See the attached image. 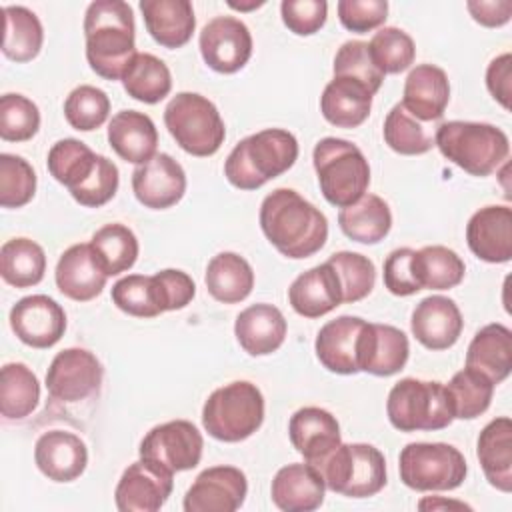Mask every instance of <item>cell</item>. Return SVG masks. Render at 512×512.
<instances>
[{"label":"cell","instance_id":"obj_1","mask_svg":"<svg viewBox=\"0 0 512 512\" xmlns=\"http://www.w3.org/2000/svg\"><path fill=\"white\" fill-rule=\"evenodd\" d=\"M260 228L268 242L292 260L314 256L328 238L326 216L292 188H276L262 200Z\"/></svg>","mask_w":512,"mask_h":512},{"label":"cell","instance_id":"obj_2","mask_svg":"<svg viewBox=\"0 0 512 512\" xmlns=\"http://www.w3.org/2000/svg\"><path fill=\"white\" fill-rule=\"evenodd\" d=\"M86 60L90 68L106 78L120 80L136 56L134 14L124 0H96L84 14Z\"/></svg>","mask_w":512,"mask_h":512},{"label":"cell","instance_id":"obj_3","mask_svg":"<svg viewBox=\"0 0 512 512\" xmlns=\"http://www.w3.org/2000/svg\"><path fill=\"white\" fill-rule=\"evenodd\" d=\"M298 158V140L284 128H266L242 138L224 162L226 180L240 190H258L284 174Z\"/></svg>","mask_w":512,"mask_h":512},{"label":"cell","instance_id":"obj_4","mask_svg":"<svg viewBox=\"0 0 512 512\" xmlns=\"http://www.w3.org/2000/svg\"><path fill=\"white\" fill-rule=\"evenodd\" d=\"M434 146L452 164L478 178L490 176L510 154L508 136L488 122H442L436 128Z\"/></svg>","mask_w":512,"mask_h":512},{"label":"cell","instance_id":"obj_5","mask_svg":"<svg viewBox=\"0 0 512 512\" xmlns=\"http://www.w3.org/2000/svg\"><path fill=\"white\" fill-rule=\"evenodd\" d=\"M312 162L326 202L346 208L362 198L370 184V166L362 150L350 140L326 136L316 142Z\"/></svg>","mask_w":512,"mask_h":512},{"label":"cell","instance_id":"obj_6","mask_svg":"<svg viewBox=\"0 0 512 512\" xmlns=\"http://www.w3.org/2000/svg\"><path fill=\"white\" fill-rule=\"evenodd\" d=\"M264 422V396L248 380L216 388L202 406L204 430L220 442H242Z\"/></svg>","mask_w":512,"mask_h":512},{"label":"cell","instance_id":"obj_7","mask_svg":"<svg viewBox=\"0 0 512 512\" xmlns=\"http://www.w3.org/2000/svg\"><path fill=\"white\" fill-rule=\"evenodd\" d=\"M386 414L400 432L442 430L454 420L446 386L418 378H402L390 388Z\"/></svg>","mask_w":512,"mask_h":512},{"label":"cell","instance_id":"obj_8","mask_svg":"<svg viewBox=\"0 0 512 512\" xmlns=\"http://www.w3.org/2000/svg\"><path fill=\"white\" fill-rule=\"evenodd\" d=\"M314 468L328 490L348 498H368L386 486V460L372 444L340 442Z\"/></svg>","mask_w":512,"mask_h":512},{"label":"cell","instance_id":"obj_9","mask_svg":"<svg viewBox=\"0 0 512 512\" xmlns=\"http://www.w3.org/2000/svg\"><path fill=\"white\" fill-rule=\"evenodd\" d=\"M164 124L176 144L198 158L216 154L226 138L218 108L198 92H178L164 108Z\"/></svg>","mask_w":512,"mask_h":512},{"label":"cell","instance_id":"obj_10","mask_svg":"<svg viewBox=\"0 0 512 512\" xmlns=\"http://www.w3.org/2000/svg\"><path fill=\"white\" fill-rule=\"evenodd\" d=\"M400 480L418 492H444L462 486L468 474L464 454L446 442H410L398 458Z\"/></svg>","mask_w":512,"mask_h":512},{"label":"cell","instance_id":"obj_11","mask_svg":"<svg viewBox=\"0 0 512 512\" xmlns=\"http://www.w3.org/2000/svg\"><path fill=\"white\" fill-rule=\"evenodd\" d=\"M174 488V472L156 460L140 458L120 476L114 500L120 512H156Z\"/></svg>","mask_w":512,"mask_h":512},{"label":"cell","instance_id":"obj_12","mask_svg":"<svg viewBox=\"0 0 512 512\" xmlns=\"http://www.w3.org/2000/svg\"><path fill=\"white\" fill-rule=\"evenodd\" d=\"M104 368L86 348H64L46 372L48 394L58 402H80L98 392Z\"/></svg>","mask_w":512,"mask_h":512},{"label":"cell","instance_id":"obj_13","mask_svg":"<svg viewBox=\"0 0 512 512\" xmlns=\"http://www.w3.org/2000/svg\"><path fill=\"white\" fill-rule=\"evenodd\" d=\"M204 438L188 420H170L154 426L140 442V458L160 462L172 472H186L200 464Z\"/></svg>","mask_w":512,"mask_h":512},{"label":"cell","instance_id":"obj_14","mask_svg":"<svg viewBox=\"0 0 512 512\" xmlns=\"http://www.w3.org/2000/svg\"><path fill=\"white\" fill-rule=\"evenodd\" d=\"M202 60L218 74H234L246 66L252 56V34L236 16H216L198 38Z\"/></svg>","mask_w":512,"mask_h":512},{"label":"cell","instance_id":"obj_15","mask_svg":"<svg viewBox=\"0 0 512 512\" xmlns=\"http://www.w3.org/2000/svg\"><path fill=\"white\" fill-rule=\"evenodd\" d=\"M10 328L30 348H50L66 332L64 308L46 294L20 298L10 310Z\"/></svg>","mask_w":512,"mask_h":512},{"label":"cell","instance_id":"obj_16","mask_svg":"<svg viewBox=\"0 0 512 512\" xmlns=\"http://www.w3.org/2000/svg\"><path fill=\"white\" fill-rule=\"evenodd\" d=\"M248 492L246 474L236 466H212L202 470L184 496L186 512H234Z\"/></svg>","mask_w":512,"mask_h":512},{"label":"cell","instance_id":"obj_17","mask_svg":"<svg viewBox=\"0 0 512 512\" xmlns=\"http://www.w3.org/2000/svg\"><path fill=\"white\" fill-rule=\"evenodd\" d=\"M136 200L152 210H166L178 204L186 192V172L170 154L156 152L132 172Z\"/></svg>","mask_w":512,"mask_h":512},{"label":"cell","instance_id":"obj_18","mask_svg":"<svg viewBox=\"0 0 512 512\" xmlns=\"http://www.w3.org/2000/svg\"><path fill=\"white\" fill-rule=\"evenodd\" d=\"M410 356L408 336L390 324L366 322L358 338V370L372 376L398 374Z\"/></svg>","mask_w":512,"mask_h":512},{"label":"cell","instance_id":"obj_19","mask_svg":"<svg viewBox=\"0 0 512 512\" xmlns=\"http://www.w3.org/2000/svg\"><path fill=\"white\" fill-rule=\"evenodd\" d=\"M466 242L478 260L504 264L512 258V208L490 204L476 210L466 224Z\"/></svg>","mask_w":512,"mask_h":512},{"label":"cell","instance_id":"obj_20","mask_svg":"<svg viewBox=\"0 0 512 512\" xmlns=\"http://www.w3.org/2000/svg\"><path fill=\"white\" fill-rule=\"evenodd\" d=\"M464 328L462 312L458 304L440 294L422 298L412 310L410 330L414 338L428 350L452 348Z\"/></svg>","mask_w":512,"mask_h":512},{"label":"cell","instance_id":"obj_21","mask_svg":"<svg viewBox=\"0 0 512 512\" xmlns=\"http://www.w3.org/2000/svg\"><path fill=\"white\" fill-rule=\"evenodd\" d=\"M288 436L304 462L316 466L340 442V424L334 414L318 406H304L290 416Z\"/></svg>","mask_w":512,"mask_h":512},{"label":"cell","instance_id":"obj_22","mask_svg":"<svg viewBox=\"0 0 512 512\" xmlns=\"http://www.w3.org/2000/svg\"><path fill=\"white\" fill-rule=\"evenodd\" d=\"M34 462L52 482H72L80 478L88 464L84 440L72 432L50 430L34 444Z\"/></svg>","mask_w":512,"mask_h":512},{"label":"cell","instance_id":"obj_23","mask_svg":"<svg viewBox=\"0 0 512 512\" xmlns=\"http://www.w3.org/2000/svg\"><path fill=\"white\" fill-rule=\"evenodd\" d=\"M54 280L58 290L66 298L76 302H88L104 290L108 276L96 260L90 242H82L66 248L60 254Z\"/></svg>","mask_w":512,"mask_h":512},{"label":"cell","instance_id":"obj_24","mask_svg":"<svg viewBox=\"0 0 512 512\" xmlns=\"http://www.w3.org/2000/svg\"><path fill=\"white\" fill-rule=\"evenodd\" d=\"M326 484L322 474L308 462L282 466L270 486L272 502L284 512H312L322 506Z\"/></svg>","mask_w":512,"mask_h":512},{"label":"cell","instance_id":"obj_25","mask_svg":"<svg viewBox=\"0 0 512 512\" xmlns=\"http://www.w3.org/2000/svg\"><path fill=\"white\" fill-rule=\"evenodd\" d=\"M364 324L360 316H338L318 330L314 350L326 370L342 376L360 372L356 350Z\"/></svg>","mask_w":512,"mask_h":512},{"label":"cell","instance_id":"obj_26","mask_svg":"<svg viewBox=\"0 0 512 512\" xmlns=\"http://www.w3.org/2000/svg\"><path fill=\"white\" fill-rule=\"evenodd\" d=\"M292 310L304 318H320L342 304V288L336 270L324 262L300 276L288 288Z\"/></svg>","mask_w":512,"mask_h":512},{"label":"cell","instance_id":"obj_27","mask_svg":"<svg viewBox=\"0 0 512 512\" xmlns=\"http://www.w3.org/2000/svg\"><path fill=\"white\" fill-rule=\"evenodd\" d=\"M450 102V82L434 64L414 66L404 82L402 106L422 122H438Z\"/></svg>","mask_w":512,"mask_h":512},{"label":"cell","instance_id":"obj_28","mask_svg":"<svg viewBox=\"0 0 512 512\" xmlns=\"http://www.w3.org/2000/svg\"><path fill=\"white\" fill-rule=\"evenodd\" d=\"M286 318L280 308L260 302L244 308L234 322L238 344L250 356H266L276 352L286 338Z\"/></svg>","mask_w":512,"mask_h":512},{"label":"cell","instance_id":"obj_29","mask_svg":"<svg viewBox=\"0 0 512 512\" xmlns=\"http://www.w3.org/2000/svg\"><path fill=\"white\" fill-rule=\"evenodd\" d=\"M108 144L122 160L140 166L156 154V124L144 112L120 110L108 124Z\"/></svg>","mask_w":512,"mask_h":512},{"label":"cell","instance_id":"obj_30","mask_svg":"<svg viewBox=\"0 0 512 512\" xmlns=\"http://www.w3.org/2000/svg\"><path fill=\"white\" fill-rule=\"evenodd\" d=\"M476 456L490 486L512 492V420L498 416L490 420L476 442Z\"/></svg>","mask_w":512,"mask_h":512},{"label":"cell","instance_id":"obj_31","mask_svg":"<svg viewBox=\"0 0 512 512\" xmlns=\"http://www.w3.org/2000/svg\"><path fill=\"white\" fill-rule=\"evenodd\" d=\"M140 12L148 34L164 48H182L196 28L194 8L188 0H142Z\"/></svg>","mask_w":512,"mask_h":512},{"label":"cell","instance_id":"obj_32","mask_svg":"<svg viewBox=\"0 0 512 512\" xmlns=\"http://www.w3.org/2000/svg\"><path fill=\"white\" fill-rule=\"evenodd\" d=\"M466 366L484 374L492 384H500L512 370V332L494 322L480 328L466 350Z\"/></svg>","mask_w":512,"mask_h":512},{"label":"cell","instance_id":"obj_33","mask_svg":"<svg viewBox=\"0 0 512 512\" xmlns=\"http://www.w3.org/2000/svg\"><path fill=\"white\" fill-rule=\"evenodd\" d=\"M372 96L364 84L334 76L320 96V112L336 128H356L370 116Z\"/></svg>","mask_w":512,"mask_h":512},{"label":"cell","instance_id":"obj_34","mask_svg":"<svg viewBox=\"0 0 512 512\" xmlns=\"http://www.w3.org/2000/svg\"><path fill=\"white\" fill-rule=\"evenodd\" d=\"M204 282L214 300L238 304L246 300L254 288V270L240 254L220 252L208 262Z\"/></svg>","mask_w":512,"mask_h":512},{"label":"cell","instance_id":"obj_35","mask_svg":"<svg viewBox=\"0 0 512 512\" xmlns=\"http://www.w3.org/2000/svg\"><path fill=\"white\" fill-rule=\"evenodd\" d=\"M338 224L350 240L360 244H378L392 228V212L384 198L366 192L354 204L340 208Z\"/></svg>","mask_w":512,"mask_h":512},{"label":"cell","instance_id":"obj_36","mask_svg":"<svg viewBox=\"0 0 512 512\" xmlns=\"http://www.w3.org/2000/svg\"><path fill=\"white\" fill-rule=\"evenodd\" d=\"M120 80L126 94L144 104H156L172 90V74L168 66L150 52H136Z\"/></svg>","mask_w":512,"mask_h":512},{"label":"cell","instance_id":"obj_37","mask_svg":"<svg viewBox=\"0 0 512 512\" xmlns=\"http://www.w3.org/2000/svg\"><path fill=\"white\" fill-rule=\"evenodd\" d=\"M436 122H422L412 116L400 102L392 106L384 120V142L390 150L402 156L426 154L434 148Z\"/></svg>","mask_w":512,"mask_h":512},{"label":"cell","instance_id":"obj_38","mask_svg":"<svg viewBox=\"0 0 512 512\" xmlns=\"http://www.w3.org/2000/svg\"><path fill=\"white\" fill-rule=\"evenodd\" d=\"M46 272L44 248L30 238L6 240L0 248V274L14 288L36 286Z\"/></svg>","mask_w":512,"mask_h":512},{"label":"cell","instance_id":"obj_39","mask_svg":"<svg viewBox=\"0 0 512 512\" xmlns=\"http://www.w3.org/2000/svg\"><path fill=\"white\" fill-rule=\"evenodd\" d=\"M40 400V382L22 362H8L0 372V414L6 420L30 416Z\"/></svg>","mask_w":512,"mask_h":512},{"label":"cell","instance_id":"obj_40","mask_svg":"<svg viewBox=\"0 0 512 512\" xmlns=\"http://www.w3.org/2000/svg\"><path fill=\"white\" fill-rule=\"evenodd\" d=\"M2 54L14 62H30L40 54L44 30L38 16L26 6H4Z\"/></svg>","mask_w":512,"mask_h":512},{"label":"cell","instance_id":"obj_41","mask_svg":"<svg viewBox=\"0 0 512 512\" xmlns=\"http://www.w3.org/2000/svg\"><path fill=\"white\" fill-rule=\"evenodd\" d=\"M90 246L106 276H118L130 270L136 264L140 252L136 234L120 222L104 224L98 228L92 234Z\"/></svg>","mask_w":512,"mask_h":512},{"label":"cell","instance_id":"obj_42","mask_svg":"<svg viewBox=\"0 0 512 512\" xmlns=\"http://www.w3.org/2000/svg\"><path fill=\"white\" fill-rule=\"evenodd\" d=\"M112 302L118 310L136 318H154L166 312L164 294L156 274H128L112 286Z\"/></svg>","mask_w":512,"mask_h":512},{"label":"cell","instance_id":"obj_43","mask_svg":"<svg viewBox=\"0 0 512 512\" xmlns=\"http://www.w3.org/2000/svg\"><path fill=\"white\" fill-rule=\"evenodd\" d=\"M414 268L422 290H450L458 286L466 274L462 258L440 244L414 250Z\"/></svg>","mask_w":512,"mask_h":512},{"label":"cell","instance_id":"obj_44","mask_svg":"<svg viewBox=\"0 0 512 512\" xmlns=\"http://www.w3.org/2000/svg\"><path fill=\"white\" fill-rule=\"evenodd\" d=\"M446 386L454 420H474L484 414L492 402L494 386L484 374L464 366Z\"/></svg>","mask_w":512,"mask_h":512},{"label":"cell","instance_id":"obj_45","mask_svg":"<svg viewBox=\"0 0 512 512\" xmlns=\"http://www.w3.org/2000/svg\"><path fill=\"white\" fill-rule=\"evenodd\" d=\"M96 160L98 154L92 152L84 142L76 138H64L50 148L46 166L50 176L70 192L92 174Z\"/></svg>","mask_w":512,"mask_h":512},{"label":"cell","instance_id":"obj_46","mask_svg":"<svg viewBox=\"0 0 512 512\" xmlns=\"http://www.w3.org/2000/svg\"><path fill=\"white\" fill-rule=\"evenodd\" d=\"M370 56L376 68L386 74H400L408 70L416 58V46L408 32L396 26L380 28L368 42Z\"/></svg>","mask_w":512,"mask_h":512},{"label":"cell","instance_id":"obj_47","mask_svg":"<svg viewBox=\"0 0 512 512\" xmlns=\"http://www.w3.org/2000/svg\"><path fill=\"white\" fill-rule=\"evenodd\" d=\"M326 262L338 274L342 288V304H354L372 292L376 282V268L368 256L342 250L334 252Z\"/></svg>","mask_w":512,"mask_h":512},{"label":"cell","instance_id":"obj_48","mask_svg":"<svg viewBox=\"0 0 512 512\" xmlns=\"http://www.w3.org/2000/svg\"><path fill=\"white\" fill-rule=\"evenodd\" d=\"M110 114V98L104 90L80 84L64 100L66 122L80 132H92L100 128Z\"/></svg>","mask_w":512,"mask_h":512},{"label":"cell","instance_id":"obj_49","mask_svg":"<svg viewBox=\"0 0 512 512\" xmlns=\"http://www.w3.org/2000/svg\"><path fill=\"white\" fill-rule=\"evenodd\" d=\"M36 194V172L16 154H0V204L2 208H22Z\"/></svg>","mask_w":512,"mask_h":512},{"label":"cell","instance_id":"obj_50","mask_svg":"<svg viewBox=\"0 0 512 512\" xmlns=\"http://www.w3.org/2000/svg\"><path fill=\"white\" fill-rule=\"evenodd\" d=\"M40 128L38 106L22 94H4L0 98V138L6 142H26Z\"/></svg>","mask_w":512,"mask_h":512},{"label":"cell","instance_id":"obj_51","mask_svg":"<svg viewBox=\"0 0 512 512\" xmlns=\"http://www.w3.org/2000/svg\"><path fill=\"white\" fill-rule=\"evenodd\" d=\"M334 76L352 78L364 84L372 94H376L384 82V74L376 68L368 42L348 40L344 42L334 56Z\"/></svg>","mask_w":512,"mask_h":512},{"label":"cell","instance_id":"obj_52","mask_svg":"<svg viewBox=\"0 0 512 512\" xmlns=\"http://www.w3.org/2000/svg\"><path fill=\"white\" fill-rule=\"evenodd\" d=\"M118 184H120L118 166L110 158L98 154V160H96V166H94L92 174L80 186L70 190V196L80 206L100 208V206H104L106 202H110L114 198V194L118 190Z\"/></svg>","mask_w":512,"mask_h":512},{"label":"cell","instance_id":"obj_53","mask_svg":"<svg viewBox=\"0 0 512 512\" xmlns=\"http://www.w3.org/2000/svg\"><path fill=\"white\" fill-rule=\"evenodd\" d=\"M280 14L290 32L296 36H312L326 24L328 4L326 0H282Z\"/></svg>","mask_w":512,"mask_h":512},{"label":"cell","instance_id":"obj_54","mask_svg":"<svg viewBox=\"0 0 512 512\" xmlns=\"http://www.w3.org/2000/svg\"><path fill=\"white\" fill-rule=\"evenodd\" d=\"M340 24L356 34L376 30L388 16L386 0H340L336 4Z\"/></svg>","mask_w":512,"mask_h":512},{"label":"cell","instance_id":"obj_55","mask_svg":"<svg viewBox=\"0 0 512 512\" xmlns=\"http://www.w3.org/2000/svg\"><path fill=\"white\" fill-rule=\"evenodd\" d=\"M384 286L394 296H412L420 292L414 268V250L396 248L384 260Z\"/></svg>","mask_w":512,"mask_h":512},{"label":"cell","instance_id":"obj_56","mask_svg":"<svg viewBox=\"0 0 512 512\" xmlns=\"http://www.w3.org/2000/svg\"><path fill=\"white\" fill-rule=\"evenodd\" d=\"M156 278L160 282L162 294H164V302H166V312L172 310H180L184 306H188L196 294V286L194 280L176 268H166L156 272Z\"/></svg>","mask_w":512,"mask_h":512},{"label":"cell","instance_id":"obj_57","mask_svg":"<svg viewBox=\"0 0 512 512\" xmlns=\"http://www.w3.org/2000/svg\"><path fill=\"white\" fill-rule=\"evenodd\" d=\"M486 88L502 108H506V110L510 108V96H512V56H510V52L496 56L488 64Z\"/></svg>","mask_w":512,"mask_h":512},{"label":"cell","instance_id":"obj_58","mask_svg":"<svg viewBox=\"0 0 512 512\" xmlns=\"http://www.w3.org/2000/svg\"><path fill=\"white\" fill-rule=\"evenodd\" d=\"M466 8L474 22L486 28H498L510 22L512 16V2L510 0H470Z\"/></svg>","mask_w":512,"mask_h":512},{"label":"cell","instance_id":"obj_59","mask_svg":"<svg viewBox=\"0 0 512 512\" xmlns=\"http://www.w3.org/2000/svg\"><path fill=\"white\" fill-rule=\"evenodd\" d=\"M420 510H438V508H458V510H470L468 504L458 502V500H444V498H424L418 502Z\"/></svg>","mask_w":512,"mask_h":512},{"label":"cell","instance_id":"obj_60","mask_svg":"<svg viewBox=\"0 0 512 512\" xmlns=\"http://www.w3.org/2000/svg\"><path fill=\"white\" fill-rule=\"evenodd\" d=\"M264 4H266L264 0H250V2H234V0H228V6L234 8V10H240V12L254 10V8H260V6H264Z\"/></svg>","mask_w":512,"mask_h":512}]
</instances>
